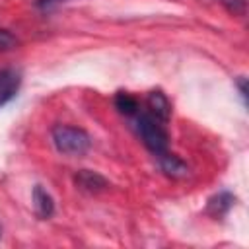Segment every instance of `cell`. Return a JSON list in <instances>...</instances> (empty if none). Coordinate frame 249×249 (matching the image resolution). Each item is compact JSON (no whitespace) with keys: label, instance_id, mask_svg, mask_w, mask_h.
I'll return each instance as SVG.
<instances>
[{"label":"cell","instance_id":"8992f818","mask_svg":"<svg viewBox=\"0 0 249 249\" xmlns=\"http://www.w3.org/2000/svg\"><path fill=\"white\" fill-rule=\"evenodd\" d=\"M33 208L41 220L51 218L54 212V200L41 185H35V189H33Z\"/></svg>","mask_w":249,"mask_h":249},{"label":"cell","instance_id":"9c48e42d","mask_svg":"<svg viewBox=\"0 0 249 249\" xmlns=\"http://www.w3.org/2000/svg\"><path fill=\"white\" fill-rule=\"evenodd\" d=\"M115 107H117V111H119L121 115H124V117L130 119V117L140 109V103H138V99L132 97L130 93L119 91V93L115 95Z\"/></svg>","mask_w":249,"mask_h":249},{"label":"cell","instance_id":"30bf717a","mask_svg":"<svg viewBox=\"0 0 249 249\" xmlns=\"http://www.w3.org/2000/svg\"><path fill=\"white\" fill-rule=\"evenodd\" d=\"M16 45H18L16 37H14L10 31L0 29V51H10V49H14Z\"/></svg>","mask_w":249,"mask_h":249},{"label":"cell","instance_id":"5b68a950","mask_svg":"<svg viewBox=\"0 0 249 249\" xmlns=\"http://www.w3.org/2000/svg\"><path fill=\"white\" fill-rule=\"evenodd\" d=\"M74 181H76L78 189H82L86 193H99V191H103V189L109 187V183H107V179L103 175H99L95 171H89V169L78 171L76 177H74Z\"/></svg>","mask_w":249,"mask_h":249},{"label":"cell","instance_id":"7c38bea8","mask_svg":"<svg viewBox=\"0 0 249 249\" xmlns=\"http://www.w3.org/2000/svg\"><path fill=\"white\" fill-rule=\"evenodd\" d=\"M245 84H247V82H245V78L241 76V78H239V82H237V86H239V93H241L243 101H245V97H247V88H245Z\"/></svg>","mask_w":249,"mask_h":249},{"label":"cell","instance_id":"277c9868","mask_svg":"<svg viewBox=\"0 0 249 249\" xmlns=\"http://www.w3.org/2000/svg\"><path fill=\"white\" fill-rule=\"evenodd\" d=\"M146 111H150L161 123H167L169 121V115H171V103H169V99L160 89H154L146 97Z\"/></svg>","mask_w":249,"mask_h":249},{"label":"cell","instance_id":"8fae6325","mask_svg":"<svg viewBox=\"0 0 249 249\" xmlns=\"http://www.w3.org/2000/svg\"><path fill=\"white\" fill-rule=\"evenodd\" d=\"M60 2H66V0H37L35 4H37L39 8H43V10H49V8H53V6L60 4Z\"/></svg>","mask_w":249,"mask_h":249},{"label":"cell","instance_id":"3957f363","mask_svg":"<svg viewBox=\"0 0 249 249\" xmlns=\"http://www.w3.org/2000/svg\"><path fill=\"white\" fill-rule=\"evenodd\" d=\"M19 86H21V74L18 70L14 68L0 70V107L16 97Z\"/></svg>","mask_w":249,"mask_h":249},{"label":"cell","instance_id":"ba28073f","mask_svg":"<svg viewBox=\"0 0 249 249\" xmlns=\"http://www.w3.org/2000/svg\"><path fill=\"white\" fill-rule=\"evenodd\" d=\"M233 196L230 193H218L216 196H212L208 200V206H206V212L214 218H222L224 214H228V210L233 206Z\"/></svg>","mask_w":249,"mask_h":249},{"label":"cell","instance_id":"7a4b0ae2","mask_svg":"<svg viewBox=\"0 0 249 249\" xmlns=\"http://www.w3.org/2000/svg\"><path fill=\"white\" fill-rule=\"evenodd\" d=\"M53 142L54 148L66 156H84L91 146V138L84 128L68 124H56L53 128Z\"/></svg>","mask_w":249,"mask_h":249},{"label":"cell","instance_id":"52a82bcc","mask_svg":"<svg viewBox=\"0 0 249 249\" xmlns=\"http://www.w3.org/2000/svg\"><path fill=\"white\" fill-rule=\"evenodd\" d=\"M158 160H160V167H161V171H163L165 175H169V177H185V175L189 173L187 165H185L175 154L163 152V154L158 156Z\"/></svg>","mask_w":249,"mask_h":249},{"label":"cell","instance_id":"6da1fadb","mask_svg":"<svg viewBox=\"0 0 249 249\" xmlns=\"http://www.w3.org/2000/svg\"><path fill=\"white\" fill-rule=\"evenodd\" d=\"M132 126L136 130V134L140 136V140L144 142V146L160 156L163 152H167L169 146V134L165 130V123H161L158 117H154L150 111H146V107L140 105V109L130 117Z\"/></svg>","mask_w":249,"mask_h":249}]
</instances>
